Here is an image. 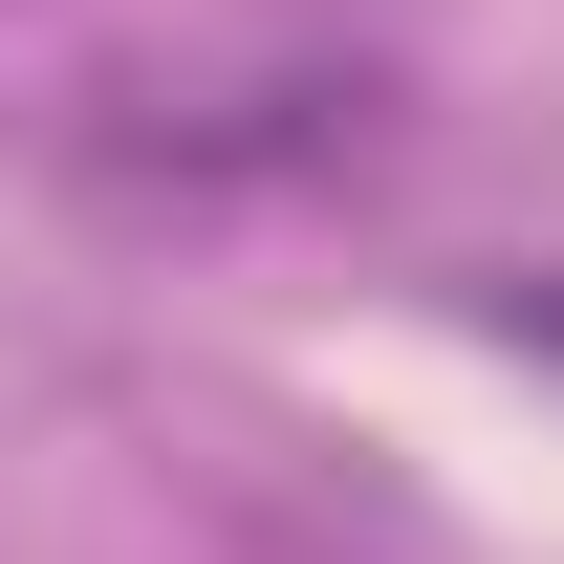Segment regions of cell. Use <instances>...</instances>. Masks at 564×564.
<instances>
[{
	"instance_id": "6da1fadb",
	"label": "cell",
	"mask_w": 564,
	"mask_h": 564,
	"mask_svg": "<svg viewBox=\"0 0 564 564\" xmlns=\"http://www.w3.org/2000/svg\"><path fill=\"white\" fill-rule=\"evenodd\" d=\"M521 348H564V282H521Z\"/></svg>"
}]
</instances>
